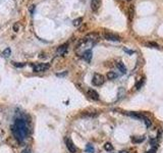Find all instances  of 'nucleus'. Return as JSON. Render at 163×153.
Masks as SVG:
<instances>
[{
	"mask_svg": "<svg viewBox=\"0 0 163 153\" xmlns=\"http://www.w3.org/2000/svg\"><path fill=\"white\" fill-rule=\"evenodd\" d=\"M12 132L13 134L14 138L18 141V142H23L27 135L29 133L27 123L21 118H17L16 121V123L13 126H12Z\"/></svg>",
	"mask_w": 163,
	"mask_h": 153,
	"instance_id": "1",
	"label": "nucleus"
},
{
	"mask_svg": "<svg viewBox=\"0 0 163 153\" xmlns=\"http://www.w3.org/2000/svg\"><path fill=\"white\" fill-rule=\"evenodd\" d=\"M105 82V78L104 76L101 74H94L93 79H92V83H93L94 86H102Z\"/></svg>",
	"mask_w": 163,
	"mask_h": 153,
	"instance_id": "2",
	"label": "nucleus"
},
{
	"mask_svg": "<svg viewBox=\"0 0 163 153\" xmlns=\"http://www.w3.org/2000/svg\"><path fill=\"white\" fill-rule=\"evenodd\" d=\"M49 68V63H37L33 67V71L35 72H45Z\"/></svg>",
	"mask_w": 163,
	"mask_h": 153,
	"instance_id": "3",
	"label": "nucleus"
},
{
	"mask_svg": "<svg viewBox=\"0 0 163 153\" xmlns=\"http://www.w3.org/2000/svg\"><path fill=\"white\" fill-rule=\"evenodd\" d=\"M65 144H66V147H68V149L72 153H76L77 151L76 145L73 144V142L72 141L70 138H65Z\"/></svg>",
	"mask_w": 163,
	"mask_h": 153,
	"instance_id": "4",
	"label": "nucleus"
},
{
	"mask_svg": "<svg viewBox=\"0 0 163 153\" xmlns=\"http://www.w3.org/2000/svg\"><path fill=\"white\" fill-rule=\"evenodd\" d=\"M103 37H104L106 40H108V41H120V39H121L120 36L112 34V33H104Z\"/></svg>",
	"mask_w": 163,
	"mask_h": 153,
	"instance_id": "5",
	"label": "nucleus"
},
{
	"mask_svg": "<svg viewBox=\"0 0 163 153\" xmlns=\"http://www.w3.org/2000/svg\"><path fill=\"white\" fill-rule=\"evenodd\" d=\"M98 39H99V35L97 34V33H90V34H88L86 37L84 38L85 42H87V41H97Z\"/></svg>",
	"mask_w": 163,
	"mask_h": 153,
	"instance_id": "6",
	"label": "nucleus"
},
{
	"mask_svg": "<svg viewBox=\"0 0 163 153\" xmlns=\"http://www.w3.org/2000/svg\"><path fill=\"white\" fill-rule=\"evenodd\" d=\"M88 96L93 100H99V94L96 92L94 89H89L88 90Z\"/></svg>",
	"mask_w": 163,
	"mask_h": 153,
	"instance_id": "7",
	"label": "nucleus"
},
{
	"mask_svg": "<svg viewBox=\"0 0 163 153\" xmlns=\"http://www.w3.org/2000/svg\"><path fill=\"white\" fill-rule=\"evenodd\" d=\"M100 5H101V0H92L91 1V8L93 12H97L100 8Z\"/></svg>",
	"mask_w": 163,
	"mask_h": 153,
	"instance_id": "8",
	"label": "nucleus"
},
{
	"mask_svg": "<svg viewBox=\"0 0 163 153\" xmlns=\"http://www.w3.org/2000/svg\"><path fill=\"white\" fill-rule=\"evenodd\" d=\"M83 57H84V59L86 60V61L90 63V60H91V58H92V51L91 50L85 51L84 54H83Z\"/></svg>",
	"mask_w": 163,
	"mask_h": 153,
	"instance_id": "9",
	"label": "nucleus"
},
{
	"mask_svg": "<svg viewBox=\"0 0 163 153\" xmlns=\"http://www.w3.org/2000/svg\"><path fill=\"white\" fill-rule=\"evenodd\" d=\"M116 67H117L118 70H119V72H121V74H125V72H127V67H124V64L122 63L121 61L116 63Z\"/></svg>",
	"mask_w": 163,
	"mask_h": 153,
	"instance_id": "10",
	"label": "nucleus"
},
{
	"mask_svg": "<svg viewBox=\"0 0 163 153\" xmlns=\"http://www.w3.org/2000/svg\"><path fill=\"white\" fill-rule=\"evenodd\" d=\"M66 50H68V44L61 45V46L57 49V54H59V55H62V54H64V53L66 52Z\"/></svg>",
	"mask_w": 163,
	"mask_h": 153,
	"instance_id": "11",
	"label": "nucleus"
},
{
	"mask_svg": "<svg viewBox=\"0 0 163 153\" xmlns=\"http://www.w3.org/2000/svg\"><path fill=\"white\" fill-rule=\"evenodd\" d=\"M145 140V136H140V137H132V142L133 143H142Z\"/></svg>",
	"mask_w": 163,
	"mask_h": 153,
	"instance_id": "12",
	"label": "nucleus"
},
{
	"mask_svg": "<svg viewBox=\"0 0 163 153\" xmlns=\"http://www.w3.org/2000/svg\"><path fill=\"white\" fill-rule=\"evenodd\" d=\"M118 76V75L116 74L115 72H108V74H107V79L108 80H115Z\"/></svg>",
	"mask_w": 163,
	"mask_h": 153,
	"instance_id": "13",
	"label": "nucleus"
},
{
	"mask_svg": "<svg viewBox=\"0 0 163 153\" xmlns=\"http://www.w3.org/2000/svg\"><path fill=\"white\" fill-rule=\"evenodd\" d=\"M10 54H12V49H10V48H5L4 50L2 51V56L4 58L9 57Z\"/></svg>",
	"mask_w": 163,
	"mask_h": 153,
	"instance_id": "14",
	"label": "nucleus"
},
{
	"mask_svg": "<svg viewBox=\"0 0 163 153\" xmlns=\"http://www.w3.org/2000/svg\"><path fill=\"white\" fill-rule=\"evenodd\" d=\"M86 152H88V153H94L95 152V149L93 147V145H92V144H87L86 145Z\"/></svg>",
	"mask_w": 163,
	"mask_h": 153,
	"instance_id": "15",
	"label": "nucleus"
},
{
	"mask_svg": "<svg viewBox=\"0 0 163 153\" xmlns=\"http://www.w3.org/2000/svg\"><path fill=\"white\" fill-rule=\"evenodd\" d=\"M104 149L106 151H112L113 150V146H112V144L111 143H106L104 145Z\"/></svg>",
	"mask_w": 163,
	"mask_h": 153,
	"instance_id": "16",
	"label": "nucleus"
},
{
	"mask_svg": "<svg viewBox=\"0 0 163 153\" xmlns=\"http://www.w3.org/2000/svg\"><path fill=\"white\" fill-rule=\"evenodd\" d=\"M82 21H83V19H82V17H79V19L75 20V21H73V26H76V27L80 26L81 23H82Z\"/></svg>",
	"mask_w": 163,
	"mask_h": 153,
	"instance_id": "17",
	"label": "nucleus"
},
{
	"mask_svg": "<svg viewBox=\"0 0 163 153\" xmlns=\"http://www.w3.org/2000/svg\"><path fill=\"white\" fill-rule=\"evenodd\" d=\"M143 84H144V79H141L140 80V81L138 82V83H137V85H136V88L137 89H141V87H142L143 86Z\"/></svg>",
	"mask_w": 163,
	"mask_h": 153,
	"instance_id": "18",
	"label": "nucleus"
},
{
	"mask_svg": "<svg viewBox=\"0 0 163 153\" xmlns=\"http://www.w3.org/2000/svg\"><path fill=\"white\" fill-rule=\"evenodd\" d=\"M156 151H157V146H153L150 149V150H148L146 153H156Z\"/></svg>",
	"mask_w": 163,
	"mask_h": 153,
	"instance_id": "19",
	"label": "nucleus"
},
{
	"mask_svg": "<svg viewBox=\"0 0 163 153\" xmlns=\"http://www.w3.org/2000/svg\"><path fill=\"white\" fill-rule=\"evenodd\" d=\"M129 13H131V14H129V19H133V16H134V7H131V8H129Z\"/></svg>",
	"mask_w": 163,
	"mask_h": 153,
	"instance_id": "20",
	"label": "nucleus"
},
{
	"mask_svg": "<svg viewBox=\"0 0 163 153\" xmlns=\"http://www.w3.org/2000/svg\"><path fill=\"white\" fill-rule=\"evenodd\" d=\"M18 29H20V26H18V24L16 23V24H14V26H13V30L16 31V32H17L18 31Z\"/></svg>",
	"mask_w": 163,
	"mask_h": 153,
	"instance_id": "21",
	"label": "nucleus"
},
{
	"mask_svg": "<svg viewBox=\"0 0 163 153\" xmlns=\"http://www.w3.org/2000/svg\"><path fill=\"white\" fill-rule=\"evenodd\" d=\"M147 45L148 46H155V47H158V45L156 44V43H152V42H150V43H147Z\"/></svg>",
	"mask_w": 163,
	"mask_h": 153,
	"instance_id": "22",
	"label": "nucleus"
},
{
	"mask_svg": "<svg viewBox=\"0 0 163 153\" xmlns=\"http://www.w3.org/2000/svg\"><path fill=\"white\" fill-rule=\"evenodd\" d=\"M13 64L16 65V67H24V63H13Z\"/></svg>",
	"mask_w": 163,
	"mask_h": 153,
	"instance_id": "23",
	"label": "nucleus"
},
{
	"mask_svg": "<svg viewBox=\"0 0 163 153\" xmlns=\"http://www.w3.org/2000/svg\"><path fill=\"white\" fill-rule=\"evenodd\" d=\"M21 153H32V152H31V150H30L29 148H27V149H24V150L21 151Z\"/></svg>",
	"mask_w": 163,
	"mask_h": 153,
	"instance_id": "24",
	"label": "nucleus"
},
{
	"mask_svg": "<svg viewBox=\"0 0 163 153\" xmlns=\"http://www.w3.org/2000/svg\"><path fill=\"white\" fill-rule=\"evenodd\" d=\"M66 74H68V72H64L63 74H57L56 76H65Z\"/></svg>",
	"mask_w": 163,
	"mask_h": 153,
	"instance_id": "25",
	"label": "nucleus"
},
{
	"mask_svg": "<svg viewBox=\"0 0 163 153\" xmlns=\"http://www.w3.org/2000/svg\"><path fill=\"white\" fill-rule=\"evenodd\" d=\"M119 153H128V152H127V151H124V150H123V151H120Z\"/></svg>",
	"mask_w": 163,
	"mask_h": 153,
	"instance_id": "26",
	"label": "nucleus"
}]
</instances>
